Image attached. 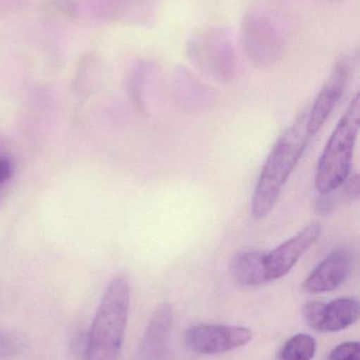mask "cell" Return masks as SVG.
I'll list each match as a JSON object with an SVG mask.
<instances>
[{"mask_svg": "<svg viewBox=\"0 0 360 360\" xmlns=\"http://www.w3.org/2000/svg\"><path fill=\"white\" fill-rule=\"evenodd\" d=\"M306 118L308 113L304 112L279 137L266 160L252 198V216L256 221L266 219L272 213L306 151L312 137L306 128Z\"/></svg>", "mask_w": 360, "mask_h": 360, "instance_id": "6da1fadb", "label": "cell"}, {"mask_svg": "<svg viewBox=\"0 0 360 360\" xmlns=\"http://www.w3.org/2000/svg\"><path fill=\"white\" fill-rule=\"evenodd\" d=\"M130 310V283L114 277L104 292L87 340L86 360H118Z\"/></svg>", "mask_w": 360, "mask_h": 360, "instance_id": "7a4b0ae2", "label": "cell"}, {"mask_svg": "<svg viewBox=\"0 0 360 360\" xmlns=\"http://www.w3.org/2000/svg\"><path fill=\"white\" fill-rule=\"evenodd\" d=\"M360 128V94L355 95L334 129L317 165L315 186L321 194L340 188L350 175Z\"/></svg>", "mask_w": 360, "mask_h": 360, "instance_id": "3957f363", "label": "cell"}, {"mask_svg": "<svg viewBox=\"0 0 360 360\" xmlns=\"http://www.w3.org/2000/svg\"><path fill=\"white\" fill-rule=\"evenodd\" d=\"M186 55L201 73L220 82L234 79L238 57L230 29L209 25L192 34L186 44Z\"/></svg>", "mask_w": 360, "mask_h": 360, "instance_id": "277c9868", "label": "cell"}, {"mask_svg": "<svg viewBox=\"0 0 360 360\" xmlns=\"http://www.w3.org/2000/svg\"><path fill=\"white\" fill-rule=\"evenodd\" d=\"M241 39L249 60L256 68H268L278 63L285 52V33L271 13L252 8L241 21Z\"/></svg>", "mask_w": 360, "mask_h": 360, "instance_id": "5b68a950", "label": "cell"}, {"mask_svg": "<svg viewBox=\"0 0 360 360\" xmlns=\"http://www.w3.org/2000/svg\"><path fill=\"white\" fill-rule=\"evenodd\" d=\"M252 338V330L236 326L199 325L185 334L186 346L201 355L224 354L245 346Z\"/></svg>", "mask_w": 360, "mask_h": 360, "instance_id": "8992f818", "label": "cell"}, {"mask_svg": "<svg viewBox=\"0 0 360 360\" xmlns=\"http://www.w3.org/2000/svg\"><path fill=\"white\" fill-rule=\"evenodd\" d=\"M354 58L344 56L338 59L318 96L315 99L306 118V128L311 136H314L325 126L334 108L342 98L350 80Z\"/></svg>", "mask_w": 360, "mask_h": 360, "instance_id": "52a82bcc", "label": "cell"}, {"mask_svg": "<svg viewBox=\"0 0 360 360\" xmlns=\"http://www.w3.org/2000/svg\"><path fill=\"white\" fill-rule=\"evenodd\" d=\"M321 234V224L312 222L304 226L295 236L266 253V268L268 281L285 276L296 266L304 254L316 243Z\"/></svg>", "mask_w": 360, "mask_h": 360, "instance_id": "ba28073f", "label": "cell"}, {"mask_svg": "<svg viewBox=\"0 0 360 360\" xmlns=\"http://www.w3.org/2000/svg\"><path fill=\"white\" fill-rule=\"evenodd\" d=\"M352 264V255L347 250L332 252L306 277L304 289L310 294L334 291L348 279Z\"/></svg>", "mask_w": 360, "mask_h": 360, "instance_id": "9c48e42d", "label": "cell"}, {"mask_svg": "<svg viewBox=\"0 0 360 360\" xmlns=\"http://www.w3.org/2000/svg\"><path fill=\"white\" fill-rule=\"evenodd\" d=\"M173 323V308L163 304L156 308L148 323L139 349L142 360H163L168 348Z\"/></svg>", "mask_w": 360, "mask_h": 360, "instance_id": "30bf717a", "label": "cell"}, {"mask_svg": "<svg viewBox=\"0 0 360 360\" xmlns=\"http://www.w3.org/2000/svg\"><path fill=\"white\" fill-rule=\"evenodd\" d=\"M359 314V302L355 298H338L329 304H323L316 331L323 333L342 331L356 323Z\"/></svg>", "mask_w": 360, "mask_h": 360, "instance_id": "8fae6325", "label": "cell"}, {"mask_svg": "<svg viewBox=\"0 0 360 360\" xmlns=\"http://www.w3.org/2000/svg\"><path fill=\"white\" fill-rule=\"evenodd\" d=\"M232 276L243 287H258L270 283L266 274V253L245 251L236 254L230 260Z\"/></svg>", "mask_w": 360, "mask_h": 360, "instance_id": "7c38bea8", "label": "cell"}, {"mask_svg": "<svg viewBox=\"0 0 360 360\" xmlns=\"http://www.w3.org/2000/svg\"><path fill=\"white\" fill-rule=\"evenodd\" d=\"M316 340L309 334L290 338L279 353V360H312L316 354Z\"/></svg>", "mask_w": 360, "mask_h": 360, "instance_id": "4fadbf2b", "label": "cell"}, {"mask_svg": "<svg viewBox=\"0 0 360 360\" xmlns=\"http://www.w3.org/2000/svg\"><path fill=\"white\" fill-rule=\"evenodd\" d=\"M328 360H360V345L357 342H348L336 347Z\"/></svg>", "mask_w": 360, "mask_h": 360, "instance_id": "5bb4252c", "label": "cell"}, {"mask_svg": "<svg viewBox=\"0 0 360 360\" xmlns=\"http://www.w3.org/2000/svg\"><path fill=\"white\" fill-rule=\"evenodd\" d=\"M342 188L340 197L342 201H348L353 202L359 197L360 182L359 175H354L352 179H347L340 186Z\"/></svg>", "mask_w": 360, "mask_h": 360, "instance_id": "9a60e30c", "label": "cell"}, {"mask_svg": "<svg viewBox=\"0 0 360 360\" xmlns=\"http://www.w3.org/2000/svg\"><path fill=\"white\" fill-rule=\"evenodd\" d=\"M321 195V196L318 197L315 202V209H316L317 213L327 215L334 211L338 199L335 198V196H331V193Z\"/></svg>", "mask_w": 360, "mask_h": 360, "instance_id": "2e32d148", "label": "cell"}, {"mask_svg": "<svg viewBox=\"0 0 360 360\" xmlns=\"http://www.w3.org/2000/svg\"><path fill=\"white\" fill-rule=\"evenodd\" d=\"M13 167L6 158H0V184L8 181L12 176Z\"/></svg>", "mask_w": 360, "mask_h": 360, "instance_id": "e0dca14e", "label": "cell"}]
</instances>
